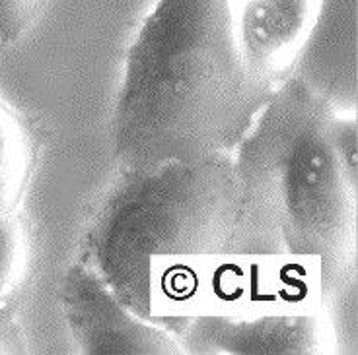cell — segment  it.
<instances>
[{"label": "cell", "instance_id": "5b68a950", "mask_svg": "<svg viewBox=\"0 0 358 355\" xmlns=\"http://www.w3.org/2000/svg\"><path fill=\"white\" fill-rule=\"evenodd\" d=\"M59 301L66 328L84 355L183 354L171 330L133 312L84 262L74 258L66 268Z\"/></svg>", "mask_w": 358, "mask_h": 355}, {"label": "cell", "instance_id": "6da1fadb", "mask_svg": "<svg viewBox=\"0 0 358 355\" xmlns=\"http://www.w3.org/2000/svg\"><path fill=\"white\" fill-rule=\"evenodd\" d=\"M243 255L288 257L322 274L327 299L355 282L357 121L304 76L280 82L232 151Z\"/></svg>", "mask_w": 358, "mask_h": 355}, {"label": "cell", "instance_id": "ba28073f", "mask_svg": "<svg viewBox=\"0 0 358 355\" xmlns=\"http://www.w3.org/2000/svg\"><path fill=\"white\" fill-rule=\"evenodd\" d=\"M31 268V237L20 210L0 212V319L14 317Z\"/></svg>", "mask_w": 358, "mask_h": 355}, {"label": "cell", "instance_id": "9c48e42d", "mask_svg": "<svg viewBox=\"0 0 358 355\" xmlns=\"http://www.w3.org/2000/svg\"><path fill=\"white\" fill-rule=\"evenodd\" d=\"M47 0H0V43L14 45L36 26Z\"/></svg>", "mask_w": 358, "mask_h": 355}, {"label": "cell", "instance_id": "52a82bcc", "mask_svg": "<svg viewBox=\"0 0 358 355\" xmlns=\"http://www.w3.org/2000/svg\"><path fill=\"white\" fill-rule=\"evenodd\" d=\"M34 123L0 96V212L20 210L39 158Z\"/></svg>", "mask_w": 358, "mask_h": 355}, {"label": "cell", "instance_id": "3957f363", "mask_svg": "<svg viewBox=\"0 0 358 355\" xmlns=\"http://www.w3.org/2000/svg\"><path fill=\"white\" fill-rule=\"evenodd\" d=\"M242 212L232 153L117 171L76 258L125 307L173 332L216 270L243 255Z\"/></svg>", "mask_w": 358, "mask_h": 355}, {"label": "cell", "instance_id": "30bf717a", "mask_svg": "<svg viewBox=\"0 0 358 355\" xmlns=\"http://www.w3.org/2000/svg\"><path fill=\"white\" fill-rule=\"evenodd\" d=\"M26 352L24 334L14 317L0 319V354H22Z\"/></svg>", "mask_w": 358, "mask_h": 355}, {"label": "cell", "instance_id": "8992f818", "mask_svg": "<svg viewBox=\"0 0 358 355\" xmlns=\"http://www.w3.org/2000/svg\"><path fill=\"white\" fill-rule=\"evenodd\" d=\"M238 45L248 68L277 88L294 74L325 0H232Z\"/></svg>", "mask_w": 358, "mask_h": 355}, {"label": "cell", "instance_id": "277c9868", "mask_svg": "<svg viewBox=\"0 0 358 355\" xmlns=\"http://www.w3.org/2000/svg\"><path fill=\"white\" fill-rule=\"evenodd\" d=\"M322 274L288 257L236 255L178 320L183 354L310 355L335 352Z\"/></svg>", "mask_w": 358, "mask_h": 355}, {"label": "cell", "instance_id": "7a4b0ae2", "mask_svg": "<svg viewBox=\"0 0 358 355\" xmlns=\"http://www.w3.org/2000/svg\"><path fill=\"white\" fill-rule=\"evenodd\" d=\"M273 89L243 61L232 0H158L123 66L117 171L232 153Z\"/></svg>", "mask_w": 358, "mask_h": 355}]
</instances>
